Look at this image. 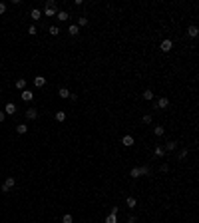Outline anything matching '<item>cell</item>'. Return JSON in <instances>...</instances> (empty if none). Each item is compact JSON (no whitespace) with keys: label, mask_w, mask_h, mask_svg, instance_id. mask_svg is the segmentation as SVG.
<instances>
[{"label":"cell","mask_w":199,"mask_h":223,"mask_svg":"<svg viewBox=\"0 0 199 223\" xmlns=\"http://www.w3.org/2000/svg\"><path fill=\"white\" fill-rule=\"evenodd\" d=\"M48 32H50L52 36H58V34H60V28H58V26H50V30H48Z\"/></svg>","instance_id":"cell-26"},{"label":"cell","mask_w":199,"mask_h":223,"mask_svg":"<svg viewBox=\"0 0 199 223\" xmlns=\"http://www.w3.org/2000/svg\"><path fill=\"white\" fill-rule=\"evenodd\" d=\"M86 24H88V18H86V16H82V18L78 20V26H86Z\"/></svg>","instance_id":"cell-31"},{"label":"cell","mask_w":199,"mask_h":223,"mask_svg":"<svg viewBox=\"0 0 199 223\" xmlns=\"http://www.w3.org/2000/svg\"><path fill=\"white\" fill-rule=\"evenodd\" d=\"M141 122H143V124H151V116H149V114H145V116L141 118Z\"/></svg>","instance_id":"cell-30"},{"label":"cell","mask_w":199,"mask_h":223,"mask_svg":"<svg viewBox=\"0 0 199 223\" xmlns=\"http://www.w3.org/2000/svg\"><path fill=\"white\" fill-rule=\"evenodd\" d=\"M4 12H6V4H4V2H0V14H4Z\"/></svg>","instance_id":"cell-35"},{"label":"cell","mask_w":199,"mask_h":223,"mask_svg":"<svg viewBox=\"0 0 199 223\" xmlns=\"http://www.w3.org/2000/svg\"><path fill=\"white\" fill-rule=\"evenodd\" d=\"M161 147H163V151H173V149L177 147V143H175V141H167V143L161 145Z\"/></svg>","instance_id":"cell-10"},{"label":"cell","mask_w":199,"mask_h":223,"mask_svg":"<svg viewBox=\"0 0 199 223\" xmlns=\"http://www.w3.org/2000/svg\"><path fill=\"white\" fill-rule=\"evenodd\" d=\"M30 18H32V20H40V18H42V12H40L38 8H32V12H30Z\"/></svg>","instance_id":"cell-11"},{"label":"cell","mask_w":199,"mask_h":223,"mask_svg":"<svg viewBox=\"0 0 199 223\" xmlns=\"http://www.w3.org/2000/svg\"><path fill=\"white\" fill-rule=\"evenodd\" d=\"M129 175H131V177H133V179H137V177H139V175H141V173H139V167H133V169L129 171Z\"/></svg>","instance_id":"cell-23"},{"label":"cell","mask_w":199,"mask_h":223,"mask_svg":"<svg viewBox=\"0 0 199 223\" xmlns=\"http://www.w3.org/2000/svg\"><path fill=\"white\" fill-rule=\"evenodd\" d=\"M137 221V217H135V215H129V217H127V223H135Z\"/></svg>","instance_id":"cell-34"},{"label":"cell","mask_w":199,"mask_h":223,"mask_svg":"<svg viewBox=\"0 0 199 223\" xmlns=\"http://www.w3.org/2000/svg\"><path fill=\"white\" fill-rule=\"evenodd\" d=\"M16 132H18V134H26V132H28V126H26V124H18V126H16Z\"/></svg>","instance_id":"cell-16"},{"label":"cell","mask_w":199,"mask_h":223,"mask_svg":"<svg viewBox=\"0 0 199 223\" xmlns=\"http://www.w3.org/2000/svg\"><path fill=\"white\" fill-rule=\"evenodd\" d=\"M54 118H56L58 122H64V120H66V114H64V112H56V116H54Z\"/></svg>","instance_id":"cell-27"},{"label":"cell","mask_w":199,"mask_h":223,"mask_svg":"<svg viewBox=\"0 0 199 223\" xmlns=\"http://www.w3.org/2000/svg\"><path fill=\"white\" fill-rule=\"evenodd\" d=\"M26 118H28V120H36V118H38V110H36V108H28V110H26Z\"/></svg>","instance_id":"cell-6"},{"label":"cell","mask_w":199,"mask_h":223,"mask_svg":"<svg viewBox=\"0 0 199 223\" xmlns=\"http://www.w3.org/2000/svg\"><path fill=\"white\" fill-rule=\"evenodd\" d=\"M56 12H58V10H56V2H54V0H48L44 14H46V16H56Z\"/></svg>","instance_id":"cell-1"},{"label":"cell","mask_w":199,"mask_h":223,"mask_svg":"<svg viewBox=\"0 0 199 223\" xmlns=\"http://www.w3.org/2000/svg\"><path fill=\"white\" fill-rule=\"evenodd\" d=\"M159 171H161V173H167V171H169V165H167V163H161V165H159Z\"/></svg>","instance_id":"cell-28"},{"label":"cell","mask_w":199,"mask_h":223,"mask_svg":"<svg viewBox=\"0 0 199 223\" xmlns=\"http://www.w3.org/2000/svg\"><path fill=\"white\" fill-rule=\"evenodd\" d=\"M58 94H60V98H70V90L68 88H60Z\"/></svg>","instance_id":"cell-20"},{"label":"cell","mask_w":199,"mask_h":223,"mask_svg":"<svg viewBox=\"0 0 199 223\" xmlns=\"http://www.w3.org/2000/svg\"><path fill=\"white\" fill-rule=\"evenodd\" d=\"M62 223H74V217H72L70 213H66V215L62 217Z\"/></svg>","instance_id":"cell-24"},{"label":"cell","mask_w":199,"mask_h":223,"mask_svg":"<svg viewBox=\"0 0 199 223\" xmlns=\"http://www.w3.org/2000/svg\"><path fill=\"white\" fill-rule=\"evenodd\" d=\"M139 173H141V175H151V167H149V165H143V167H139Z\"/></svg>","instance_id":"cell-17"},{"label":"cell","mask_w":199,"mask_h":223,"mask_svg":"<svg viewBox=\"0 0 199 223\" xmlns=\"http://www.w3.org/2000/svg\"><path fill=\"white\" fill-rule=\"evenodd\" d=\"M4 114H8V116H14V114H16V104L8 102V104H6V108H4Z\"/></svg>","instance_id":"cell-4"},{"label":"cell","mask_w":199,"mask_h":223,"mask_svg":"<svg viewBox=\"0 0 199 223\" xmlns=\"http://www.w3.org/2000/svg\"><path fill=\"white\" fill-rule=\"evenodd\" d=\"M106 223H118V217H116V215H112V213H108V217H106Z\"/></svg>","instance_id":"cell-25"},{"label":"cell","mask_w":199,"mask_h":223,"mask_svg":"<svg viewBox=\"0 0 199 223\" xmlns=\"http://www.w3.org/2000/svg\"><path fill=\"white\" fill-rule=\"evenodd\" d=\"M167 106H169V100H167V98H159L157 100V108L159 110H165Z\"/></svg>","instance_id":"cell-9"},{"label":"cell","mask_w":199,"mask_h":223,"mask_svg":"<svg viewBox=\"0 0 199 223\" xmlns=\"http://www.w3.org/2000/svg\"><path fill=\"white\" fill-rule=\"evenodd\" d=\"M56 18H58L60 22H66V20L70 18V14H68L66 10H58V12H56Z\"/></svg>","instance_id":"cell-5"},{"label":"cell","mask_w":199,"mask_h":223,"mask_svg":"<svg viewBox=\"0 0 199 223\" xmlns=\"http://www.w3.org/2000/svg\"><path fill=\"white\" fill-rule=\"evenodd\" d=\"M121 143H123L125 147H131V145H133V137H131V135H123V137H121Z\"/></svg>","instance_id":"cell-8"},{"label":"cell","mask_w":199,"mask_h":223,"mask_svg":"<svg viewBox=\"0 0 199 223\" xmlns=\"http://www.w3.org/2000/svg\"><path fill=\"white\" fill-rule=\"evenodd\" d=\"M44 84H46V80H44V76H36V78H34V86H36V88H42Z\"/></svg>","instance_id":"cell-12"},{"label":"cell","mask_w":199,"mask_h":223,"mask_svg":"<svg viewBox=\"0 0 199 223\" xmlns=\"http://www.w3.org/2000/svg\"><path fill=\"white\" fill-rule=\"evenodd\" d=\"M28 34L34 36V34H36V26H30V28H28Z\"/></svg>","instance_id":"cell-32"},{"label":"cell","mask_w":199,"mask_h":223,"mask_svg":"<svg viewBox=\"0 0 199 223\" xmlns=\"http://www.w3.org/2000/svg\"><path fill=\"white\" fill-rule=\"evenodd\" d=\"M20 98H22L24 102H32V100H34V94H32L30 90H22V94H20Z\"/></svg>","instance_id":"cell-3"},{"label":"cell","mask_w":199,"mask_h":223,"mask_svg":"<svg viewBox=\"0 0 199 223\" xmlns=\"http://www.w3.org/2000/svg\"><path fill=\"white\" fill-rule=\"evenodd\" d=\"M187 34H189L191 38H195V36H197V34H199L197 26H189V28H187Z\"/></svg>","instance_id":"cell-13"},{"label":"cell","mask_w":199,"mask_h":223,"mask_svg":"<svg viewBox=\"0 0 199 223\" xmlns=\"http://www.w3.org/2000/svg\"><path fill=\"white\" fill-rule=\"evenodd\" d=\"M153 132H155V135H157V137H159V135H163V134H165V130H163L161 126H157V128H155Z\"/></svg>","instance_id":"cell-29"},{"label":"cell","mask_w":199,"mask_h":223,"mask_svg":"<svg viewBox=\"0 0 199 223\" xmlns=\"http://www.w3.org/2000/svg\"><path fill=\"white\" fill-rule=\"evenodd\" d=\"M110 213H112V215H118V213H119V207H112V209H110Z\"/></svg>","instance_id":"cell-33"},{"label":"cell","mask_w":199,"mask_h":223,"mask_svg":"<svg viewBox=\"0 0 199 223\" xmlns=\"http://www.w3.org/2000/svg\"><path fill=\"white\" fill-rule=\"evenodd\" d=\"M187 153H189V151H187V149H181V151H179V153H177V159H179V161H183V159H185V157H187Z\"/></svg>","instance_id":"cell-22"},{"label":"cell","mask_w":199,"mask_h":223,"mask_svg":"<svg viewBox=\"0 0 199 223\" xmlns=\"http://www.w3.org/2000/svg\"><path fill=\"white\" fill-rule=\"evenodd\" d=\"M14 183H16V179H14V177H6L4 185H2V191H4V193H8V191L14 187Z\"/></svg>","instance_id":"cell-2"},{"label":"cell","mask_w":199,"mask_h":223,"mask_svg":"<svg viewBox=\"0 0 199 223\" xmlns=\"http://www.w3.org/2000/svg\"><path fill=\"white\" fill-rule=\"evenodd\" d=\"M141 98H143V100H147V102H151V100H153V92H151V90H145Z\"/></svg>","instance_id":"cell-15"},{"label":"cell","mask_w":199,"mask_h":223,"mask_svg":"<svg viewBox=\"0 0 199 223\" xmlns=\"http://www.w3.org/2000/svg\"><path fill=\"white\" fill-rule=\"evenodd\" d=\"M125 203H127V207H129V209H133V207L137 205V199H135V197H127V201H125Z\"/></svg>","instance_id":"cell-18"},{"label":"cell","mask_w":199,"mask_h":223,"mask_svg":"<svg viewBox=\"0 0 199 223\" xmlns=\"http://www.w3.org/2000/svg\"><path fill=\"white\" fill-rule=\"evenodd\" d=\"M4 118H6V114H4V112H0V122H4Z\"/></svg>","instance_id":"cell-36"},{"label":"cell","mask_w":199,"mask_h":223,"mask_svg":"<svg viewBox=\"0 0 199 223\" xmlns=\"http://www.w3.org/2000/svg\"><path fill=\"white\" fill-rule=\"evenodd\" d=\"M153 155H155V157H163V155H165V151H163V147H161V145H157V147H155Z\"/></svg>","instance_id":"cell-21"},{"label":"cell","mask_w":199,"mask_h":223,"mask_svg":"<svg viewBox=\"0 0 199 223\" xmlns=\"http://www.w3.org/2000/svg\"><path fill=\"white\" fill-rule=\"evenodd\" d=\"M68 32H70L72 36H76V34H78V32H80V26H76V24H70V28H68Z\"/></svg>","instance_id":"cell-19"},{"label":"cell","mask_w":199,"mask_h":223,"mask_svg":"<svg viewBox=\"0 0 199 223\" xmlns=\"http://www.w3.org/2000/svg\"><path fill=\"white\" fill-rule=\"evenodd\" d=\"M171 48H173V42H171V40H163V42H161V52H171Z\"/></svg>","instance_id":"cell-7"},{"label":"cell","mask_w":199,"mask_h":223,"mask_svg":"<svg viewBox=\"0 0 199 223\" xmlns=\"http://www.w3.org/2000/svg\"><path fill=\"white\" fill-rule=\"evenodd\" d=\"M16 88L18 90H26V80H24V78H18V80H16Z\"/></svg>","instance_id":"cell-14"}]
</instances>
